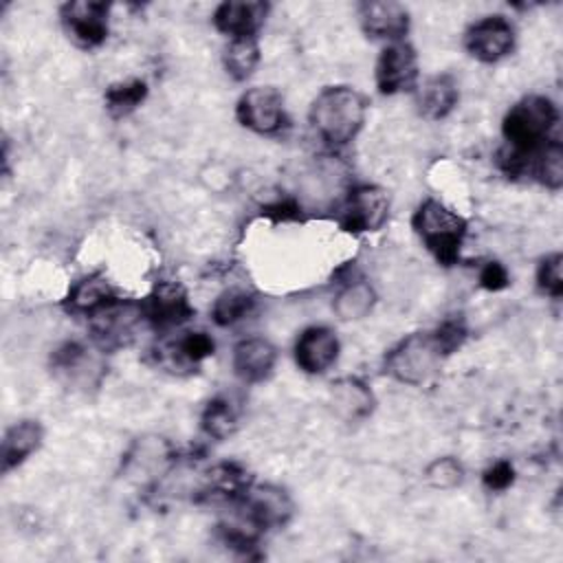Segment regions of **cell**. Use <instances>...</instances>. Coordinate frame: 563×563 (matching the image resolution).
I'll return each instance as SVG.
<instances>
[{
  "label": "cell",
  "instance_id": "19",
  "mask_svg": "<svg viewBox=\"0 0 563 563\" xmlns=\"http://www.w3.org/2000/svg\"><path fill=\"white\" fill-rule=\"evenodd\" d=\"M460 101L457 84L451 75H433L416 92L418 112L429 121H440L449 117Z\"/></svg>",
  "mask_w": 563,
  "mask_h": 563
},
{
  "label": "cell",
  "instance_id": "30",
  "mask_svg": "<svg viewBox=\"0 0 563 563\" xmlns=\"http://www.w3.org/2000/svg\"><path fill=\"white\" fill-rule=\"evenodd\" d=\"M537 288L550 299L563 297V255L561 253H550L539 262Z\"/></svg>",
  "mask_w": 563,
  "mask_h": 563
},
{
  "label": "cell",
  "instance_id": "5",
  "mask_svg": "<svg viewBox=\"0 0 563 563\" xmlns=\"http://www.w3.org/2000/svg\"><path fill=\"white\" fill-rule=\"evenodd\" d=\"M235 508V515L246 521L257 534L282 528L292 517V501L288 493L279 486L260 484L249 486L235 501H231Z\"/></svg>",
  "mask_w": 563,
  "mask_h": 563
},
{
  "label": "cell",
  "instance_id": "7",
  "mask_svg": "<svg viewBox=\"0 0 563 563\" xmlns=\"http://www.w3.org/2000/svg\"><path fill=\"white\" fill-rule=\"evenodd\" d=\"M108 13L110 4L95 0H73L62 4L59 20L68 40L84 48H99L108 40Z\"/></svg>",
  "mask_w": 563,
  "mask_h": 563
},
{
  "label": "cell",
  "instance_id": "9",
  "mask_svg": "<svg viewBox=\"0 0 563 563\" xmlns=\"http://www.w3.org/2000/svg\"><path fill=\"white\" fill-rule=\"evenodd\" d=\"M515 26L504 15H488L464 33V48L482 64H497L515 48Z\"/></svg>",
  "mask_w": 563,
  "mask_h": 563
},
{
  "label": "cell",
  "instance_id": "25",
  "mask_svg": "<svg viewBox=\"0 0 563 563\" xmlns=\"http://www.w3.org/2000/svg\"><path fill=\"white\" fill-rule=\"evenodd\" d=\"M222 64L224 70L231 79L235 81H246L257 64H260V46H257V37H238V40H229L224 53H222Z\"/></svg>",
  "mask_w": 563,
  "mask_h": 563
},
{
  "label": "cell",
  "instance_id": "16",
  "mask_svg": "<svg viewBox=\"0 0 563 563\" xmlns=\"http://www.w3.org/2000/svg\"><path fill=\"white\" fill-rule=\"evenodd\" d=\"M268 15L266 2H246V0H231L218 4L213 11V26L224 33L229 40L238 37H257L260 26Z\"/></svg>",
  "mask_w": 563,
  "mask_h": 563
},
{
  "label": "cell",
  "instance_id": "14",
  "mask_svg": "<svg viewBox=\"0 0 563 563\" xmlns=\"http://www.w3.org/2000/svg\"><path fill=\"white\" fill-rule=\"evenodd\" d=\"M341 343L332 328L310 325L295 341V363L306 374H323L339 356Z\"/></svg>",
  "mask_w": 563,
  "mask_h": 563
},
{
  "label": "cell",
  "instance_id": "6",
  "mask_svg": "<svg viewBox=\"0 0 563 563\" xmlns=\"http://www.w3.org/2000/svg\"><path fill=\"white\" fill-rule=\"evenodd\" d=\"M88 317L92 341L103 352L125 347L134 339L141 321L145 319L141 303L123 299H112L110 303H106L103 308L95 310Z\"/></svg>",
  "mask_w": 563,
  "mask_h": 563
},
{
  "label": "cell",
  "instance_id": "26",
  "mask_svg": "<svg viewBox=\"0 0 563 563\" xmlns=\"http://www.w3.org/2000/svg\"><path fill=\"white\" fill-rule=\"evenodd\" d=\"M169 457H172V446L163 438H143L128 453L125 468L132 475L152 473L156 468L161 471L169 462Z\"/></svg>",
  "mask_w": 563,
  "mask_h": 563
},
{
  "label": "cell",
  "instance_id": "3",
  "mask_svg": "<svg viewBox=\"0 0 563 563\" xmlns=\"http://www.w3.org/2000/svg\"><path fill=\"white\" fill-rule=\"evenodd\" d=\"M559 121V110L552 99L530 95L510 106L501 121V134L508 143V154L526 156L550 141V132Z\"/></svg>",
  "mask_w": 563,
  "mask_h": 563
},
{
  "label": "cell",
  "instance_id": "18",
  "mask_svg": "<svg viewBox=\"0 0 563 563\" xmlns=\"http://www.w3.org/2000/svg\"><path fill=\"white\" fill-rule=\"evenodd\" d=\"M44 440V427L40 420H20L11 424L2 438V451H0V462H2V473H9L24 464L40 446Z\"/></svg>",
  "mask_w": 563,
  "mask_h": 563
},
{
  "label": "cell",
  "instance_id": "32",
  "mask_svg": "<svg viewBox=\"0 0 563 563\" xmlns=\"http://www.w3.org/2000/svg\"><path fill=\"white\" fill-rule=\"evenodd\" d=\"M510 284V275L506 271L504 264L499 262H486L479 271V286L490 290V292H497V290H504L506 286Z\"/></svg>",
  "mask_w": 563,
  "mask_h": 563
},
{
  "label": "cell",
  "instance_id": "10",
  "mask_svg": "<svg viewBox=\"0 0 563 563\" xmlns=\"http://www.w3.org/2000/svg\"><path fill=\"white\" fill-rule=\"evenodd\" d=\"M389 218V194L378 185H358L350 191L341 227L350 233L378 231Z\"/></svg>",
  "mask_w": 563,
  "mask_h": 563
},
{
  "label": "cell",
  "instance_id": "28",
  "mask_svg": "<svg viewBox=\"0 0 563 563\" xmlns=\"http://www.w3.org/2000/svg\"><path fill=\"white\" fill-rule=\"evenodd\" d=\"M147 97V84L143 79H130V81H119L112 84L106 90V110L114 117H128L130 112H134Z\"/></svg>",
  "mask_w": 563,
  "mask_h": 563
},
{
  "label": "cell",
  "instance_id": "24",
  "mask_svg": "<svg viewBox=\"0 0 563 563\" xmlns=\"http://www.w3.org/2000/svg\"><path fill=\"white\" fill-rule=\"evenodd\" d=\"M240 420V411L235 402L227 396H216L207 402L200 416V427L207 438L211 440H227L229 435L235 433Z\"/></svg>",
  "mask_w": 563,
  "mask_h": 563
},
{
  "label": "cell",
  "instance_id": "1",
  "mask_svg": "<svg viewBox=\"0 0 563 563\" xmlns=\"http://www.w3.org/2000/svg\"><path fill=\"white\" fill-rule=\"evenodd\" d=\"M466 339V325L451 319L431 332H413L398 341L385 356V374L402 385L427 383Z\"/></svg>",
  "mask_w": 563,
  "mask_h": 563
},
{
  "label": "cell",
  "instance_id": "23",
  "mask_svg": "<svg viewBox=\"0 0 563 563\" xmlns=\"http://www.w3.org/2000/svg\"><path fill=\"white\" fill-rule=\"evenodd\" d=\"M114 297L112 286L108 284V279L103 275H88L84 279H79L68 297L66 303L70 306V310L75 312H84V314H92L95 310L103 308L106 303H110Z\"/></svg>",
  "mask_w": 563,
  "mask_h": 563
},
{
  "label": "cell",
  "instance_id": "4",
  "mask_svg": "<svg viewBox=\"0 0 563 563\" xmlns=\"http://www.w3.org/2000/svg\"><path fill=\"white\" fill-rule=\"evenodd\" d=\"M411 227L422 240L427 251L444 266H451L460 257L462 242L466 238V220L435 198H427L413 213Z\"/></svg>",
  "mask_w": 563,
  "mask_h": 563
},
{
  "label": "cell",
  "instance_id": "2",
  "mask_svg": "<svg viewBox=\"0 0 563 563\" xmlns=\"http://www.w3.org/2000/svg\"><path fill=\"white\" fill-rule=\"evenodd\" d=\"M365 99L350 86H330L310 106V125L330 147H343L356 139L365 123Z\"/></svg>",
  "mask_w": 563,
  "mask_h": 563
},
{
  "label": "cell",
  "instance_id": "20",
  "mask_svg": "<svg viewBox=\"0 0 563 563\" xmlns=\"http://www.w3.org/2000/svg\"><path fill=\"white\" fill-rule=\"evenodd\" d=\"M51 367L53 374L68 385H88L92 369H99L88 350L77 341L59 345L51 356Z\"/></svg>",
  "mask_w": 563,
  "mask_h": 563
},
{
  "label": "cell",
  "instance_id": "13",
  "mask_svg": "<svg viewBox=\"0 0 563 563\" xmlns=\"http://www.w3.org/2000/svg\"><path fill=\"white\" fill-rule=\"evenodd\" d=\"M361 29L372 40L402 42L409 31V11L405 4L394 0H372L358 4Z\"/></svg>",
  "mask_w": 563,
  "mask_h": 563
},
{
  "label": "cell",
  "instance_id": "21",
  "mask_svg": "<svg viewBox=\"0 0 563 563\" xmlns=\"http://www.w3.org/2000/svg\"><path fill=\"white\" fill-rule=\"evenodd\" d=\"M216 350L213 339L207 332H185L176 341L161 347L163 361L176 367H194L209 358Z\"/></svg>",
  "mask_w": 563,
  "mask_h": 563
},
{
  "label": "cell",
  "instance_id": "15",
  "mask_svg": "<svg viewBox=\"0 0 563 563\" xmlns=\"http://www.w3.org/2000/svg\"><path fill=\"white\" fill-rule=\"evenodd\" d=\"M277 363V350L262 336H249L235 343L231 365L242 383H262L273 374Z\"/></svg>",
  "mask_w": 563,
  "mask_h": 563
},
{
  "label": "cell",
  "instance_id": "22",
  "mask_svg": "<svg viewBox=\"0 0 563 563\" xmlns=\"http://www.w3.org/2000/svg\"><path fill=\"white\" fill-rule=\"evenodd\" d=\"M376 306V290L365 279L347 282L334 297V312L341 321H361Z\"/></svg>",
  "mask_w": 563,
  "mask_h": 563
},
{
  "label": "cell",
  "instance_id": "8",
  "mask_svg": "<svg viewBox=\"0 0 563 563\" xmlns=\"http://www.w3.org/2000/svg\"><path fill=\"white\" fill-rule=\"evenodd\" d=\"M238 121L255 132V134H277L286 125V112H284V97L273 86H255L249 88L235 106Z\"/></svg>",
  "mask_w": 563,
  "mask_h": 563
},
{
  "label": "cell",
  "instance_id": "31",
  "mask_svg": "<svg viewBox=\"0 0 563 563\" xmlns=\"http://www.w3.org/2000/svg\"><path fill=\"white\" fill-rule=\"evenodd\" d=\"M482 482L490 493H504L515 482V466L508 460H497L484 471Z\"/></svg>",
  "mask_w": 563,
  "mask_h": 563
},
{
  "label": "cell",
  "instance_id": "12",
  "mask_svg": "<svg viewBox=\"0 0 563 563\" xmlns=\"http://www.w3.org/2000/svg\"><path fill=\"white\" fill-rule=\"evenodd\" d=\"M143 306L145 321L156 330H172L194 317L187 290L178 282H158Z\"/></svg>",
  "mask_w": 563,
  "mask_h": 563
},
{
  "label": "cell",
  "instance_id": "29",
  "mask_svg": "<svg viewBox=\"0 0 563 563\" xmlns=\"http://www.w3.org/2000/svg\"><path fill=\"white\" fill-rule=\"evenodd\" d=\"M424 482L435 490H453L464 482V466L453 455L435 457L424 468Z\"/></svg>",
  "mask_w": 563,
  "mask_h": 563
},
{
  "label": "cell",
  "instance_id": "27",
  "mask_svg": "<svg viewBox=\"0 0 563 563\" xmlns=\"http://www.w3.org/2000/svg\"><path fill=\"white\" fill-rule=\"evenodd\" d=\"M253 306H255V297L251 292L242 288H229L216 297L211 308V319L216 321V325L227 328L249 317Z\"/></svg>",
  "mask_w": 563,
  "mask_h": 563
},
{
  "label": "cell",
  "instance_id": "11",
  "mask_svg": "<svg viewBox=\"0 0 563 563\" xmlns=\"http://www.w3.org/2000/svg\"><path fill=\"white\" fill-rule=\"evenodd\" d=\"M376 88L380 95H400L416 88L418 81V55L411 44L394 42L383 48L376 70Z\"/></svg>",
  "mask_w": 563,
  "mask_h": 563
},
{
  "label": "cell",
  "instance_id": "17",
  "mask_svg": "<svg viewBox=\"0 0 563 563\" xmlns=\"http://www.w3.org/2000/svg\"><path fill=\"white\" fill-rule=\"evenodd\" d=\"M330 405L334 413L345 422H358L367 418L376 405L372 389L367 383L354 376H345L336 383H332L330 389Z\"/></svg>",
  "mask_w": 563,
  "mask_h": 563
}]
</instances>
